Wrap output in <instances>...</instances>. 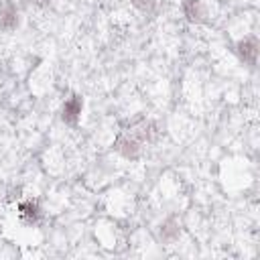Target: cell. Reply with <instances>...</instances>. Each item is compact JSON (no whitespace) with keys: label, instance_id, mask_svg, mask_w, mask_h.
Wrapping results in <instances>:
<instances>
[{"label":"cell","instance_id":"3","mask_svg":"<svg viewBox=\"0 0 260 260\" xmlns=\"http://www.w3.org/2000/svg\"><path fill=\"white\" fill-rule=\"evenodd\" d=\"M81 112H83V100L79 95H71L61 106V120L69 126H75L81 118Z\"/></svg>","mask_w":260,"mask_h":260},{"label":"cell","instance_id":"5","mask_svg":"<svg viewBox=\"0 0 260 260\" xmlns=\"http://www.w3.org/2000/svg\"><path fill=\"white\" fill-rule=\"evenodd\" d=\"M16 26H18V10L12 2L6 0L4 4H0V30L10 32Z\"/></svg>","mask_w":260,"mask_h":260},{"label":"cell","instance_id":"7","mask_svg":"<svg viewBox=\"0 0 260 260\" xmlns=\"http://www.w3.org/2000/svg\"><path fill=\"white\" fill-rule=\"evenodd\" d=\"M177 234H179V225H177L175 219H167V221L160 225V236H162L165 240H173Z\"/></svg>","mask_w":260,"mask_h":260},{"label":"cell","instance_id":"6","mask_svg":"<svg viewBox=\"0 0 260 260\" xmlns=\"http://www.w3.org/2000/svg\"><path fill=\"white\" fill-rule=\"evenodd\" d=\"M18 215H20V219L26 221V223H37V221L41 219V215H43V209H41L39 201L26 199V201H20V203H18Z\"/></svg>","mask_w":260,"mask_h":260},{"label":"cell","instance_id":"1","mask_svg":"<svg viewBox=\"0 0 260 260\" xmlns=\"http://www.w3.org/2000/svg\"><path fill=\"white\" fill-rule=\"evenodd\" d=\"M142 144H144V140L138 136V132L132 128V126H128V128H124L118 136H116V142H114V148H116V152H120L124 158H138L140 156V150H142Z\"/></svg>","mask_w":260,"mask_h":260},{"label":"cell","instance_id":"8","mask_svg":"<svg viewBox=\"0 0 260 260\" xmlns=\"http://www.w3.org/2000/svg\"><path fill=\"white\" fill-rule=\"evenodd\" d=\"M138 10H142V12H150L152 8H154V4H156V0H130Z\"/></svg>","mask_w":260,"mask_h":260},{"label":"cell","instance_id":"4","mask_svg":"<svg viewBox=\"0 0 260 260\" xmlns=\"http://www.w3.org/2000/svg\"><path fill=\"white\" fill-rule=\"evenodd\" d=\"M181 10H183V16L193 24H201L207 20V8L203 0H183Z\"/></svg>","mask_w":260,"mask_h":260},{"label":"cell","instance_id":"9","mask_svg":"<svg viewBox=\"0 0 260 260\" xmlns=\"http://www.w3.org/2000/svg\"><path fill=\"white\" fill-rule=\"evenodd\" d=\"M35 6H45V4H49V0H30Z\"/></svg>","mask_w":260,"mask_h":260},{"label":"cell","instance_id":"2","mask_svg":"<svg viewBox=\"0 0 260 260\" xmlns=\"http://www.w3.org/2000/svg\"><path fill=\"white\" fill-rule=\"evenodd\" d=\"M258 47H260L258 45V39L254 35H250V37H244V39H240L236 43V53H238V57L244 63H248L250 67H254L256 61H258Z\"/></svg>","mask_w":260,"mask_h":260}]
</instances>
